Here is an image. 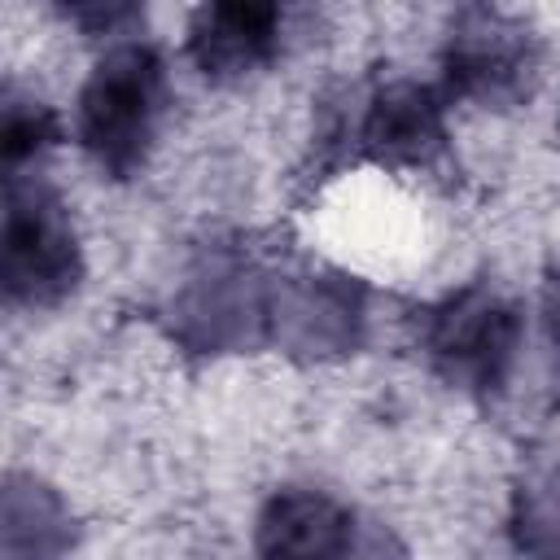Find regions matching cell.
<instances>
[{"label":"cell","mask_w":560,"mask_h":560,"mask_svg":"<svg viewBox=\"0 0 560 560\" xmlns=\"http://www.w3.org/2000/svg\"><path fill=\"white\" fill-rule=\"evenodd\" d=\"M551 332H556V341H560V280L551 284Z\"/></svg>","instance_id":"4fadbf2b"},{"label":"cell","mask_w":560,"mask_h":560,"mask_svg":"<svg viewBox=\"0 0 560 560\" xmlns=\"http://www.w3.org/2000/svg\"><path fill=\"white\" fill-rule=\"evenodd\" d=\"M166 109V66L162 57L140 44L122 39L114 44L79 88L74 105V131L88 158L105 175H131L158 136Z\"/></svg>","instance_id":"6da1fadb"},{"label":"cell","mask_w":560,"mask_h":560,"mask_svg":"<svg viewBox=\"0 0 560 560\" xmlns=\"http://www.w3.org/2000/svg\"><path fill=\"white\" fill-rule=\"evenodd\" d=\"M521 311L490 284H468L442 298L420 328L429 363L459 389L490 394L508 381L521 350Z\"/></svg>","instance_id":"3957f363"},{"label":"cell","mask_w":560,"mask_h":560,"mask_svg":"<svg viewBox=\"0 0 560 560\" xmlns=\"http://www.w3.org/2000/svg\"><path fill=\"white\" fill-rule=\"evenodd\" d=\"M57 140V118L44 101L35 96H4V114H0V153H4V171L22 175L26 162H35L48 144Z\"/></svg>","instance_id":"7c38bea8"},{"label":"cell","mask_w":560,"mask_h":560,"mask_svg":"<svg viewBox=\"0 0 560 560\" xmlns=\"http://www.w3.org/2000/svg\"><path fill=\"white\" fill-rule=\"evenodd\" d=\"M442 70L455 96L477 105H512L534 88L538 39L516 13L472 4L451 18Z\"/></svg>","instance_id":"277c9868"},{"label":"cell","mask_w":560,"mask_h":560,"mask_svg":"<svg viewBox=\"0 0 560 560\" xmlns=\"http://www.w3.org/2000/svg\"><path fill=\"white\" fill-rule=\"evenodd\" d=\"M359 542L354 516L332 494L306 486L271 494L254 529L258 560H354Z\"/></svg>","instance_id":"52a82bcc"},{"label":"cell","mask_w":560,"mask_h":560,"mask_svg":"<svg viewBox=\"0 0 560 560\" xmlns=\"http://www.w3.org/2000/svg\"><path fill=\"white\" fill-rule=\"evenodd\" d=\"M359 144L385 166H429L446 144L438 92L411 79L376 88L359 118Z\"/></svg>","instance_id":"9c48e42d"},{"label":"cell","mask_w":560,"mask_h":560,"mask_svg":"<svg viewBox=\"0 0 560 560\" xmlns=\"http://www.w3.org/2000/svg\"><path fill=\"white\" fill-rule=\"evenodd\" d=\"M83 271L74 223L61 197L35 175H4V245L0 280L18 306L61 302Z\"/></svg>","instance_id":"7a4b0ae2"},{"label":"cell","mask_w":560,"mask_h":560,"mask_svg":"<svg viewBox=\"0 0 560 560\" xmlns=\"http://www.w3.org/2000/svg\"><path fill=\"white\" fill-rule=\"evenodd\" d=\"M512 538L529 560H560V468H538L516 486Z\"/></svg>","instance_id":"8fae6325"},{"label":"cell","mask_w":560,"mask_h":560,"mask_svg":"<svg viewBox=\"0 0 560 560\" xmlns=\"http://www.w3.org/2000/svg\"><path fill=\"white\" fill-rule=\"evenodd\" d=\"M271 280L236 254L206 258L175 298V332L192 350H236L267 332Z\"/></svg>","instance_id":"5b68a950"},{"label":"cell","mask_w":560,"mask_h":560,"mask_svg":"<svg viewBox=\"0 0 560 560\" xmlns=\"http://www.w3.org/2000/svg\"><path fill=\"white\" fill-rule=\"evenodd\" d=\"M363 328V293L354 280L337 271H302L271 280L267 298V337L293 354L324 359L341 354L359 341Z\"/></svg>","instance_id":"8992f818"},{"label":"cell","mask_w":560,"mask_h":560,"mask_svg":"<svg viewBox=\"0 0 560 560\" xmlns=\"http://www.w3.org/2000/svg\"><path fill=\"white\" fill-rule=\"evenodd\" d=\"M280 26H284V13L276 4H258V0L206 4L192 13L188 57L206 79L232 83V79H245L276 57Z\"/></svg>","instance_id":"ba28073f"},{"label":"cell","mask_w":560,"mask_h":560,"mask_svg":"<svg viewBox=\"0 0 560 560\" xmlns=\"http://www.w3.org/2000/svg\"><path fill=\"white\" fill-rule=\"evenodd\" d=\"M4 560H66L74 547L70 503L39 477L13 472L4 490Z\"/></svg>","instance_id":"30bf717a"}]
</instances>
